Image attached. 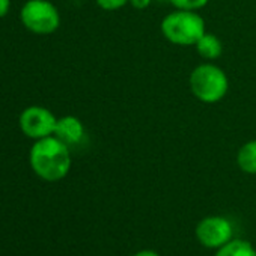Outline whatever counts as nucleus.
<instances>
[{
    "label": "nucleus",
    "mask_w": 256,
    "mask_h": 256,
    "mask_svg": "<svg viewBox=\"0 0 256 256\" xmlns=\"http://www.w3.org/2000/svg\"><path fill=\"white\" fill-rule=\"evenodd\" d=\"M196 238L206 248H220L234 236V228L226 217L208 216L196 226Z\"/></svg>",
    "instance_id": "423d86ee"
},
{
    "label": "nucleus",
    "mask_w": 256,
    "mask_h": 256,
    "mask_svg": "<svg viewBox=\"0 0 256 256\" xmlns=\"http://www.w3.org/2000/svg\"><path fill=\"white\" fill-rule=\"evenodd\" d=\"M214 256H256V248L246 240L232 238L229 242L217 248Z\"/></svg>",
    "instance_id": "9d476101"
},
{
    "label": "nucleus",
    "mask_w": 256,
    "mask_h": 256,
    "mask_svg": "<svg viewBox=\"0 0 256 256\" xmlns=\"http://www.w3.org/2000/svg\"><path fill=\"white\" fill-rule=\"evenodd\" d=\"M58 118L42 106L26 107L18 119L20 130L29 139L40 140L54 134Z\"/></svg>",
    "instance_id": "39448f33"
},
{
    "label": "nucleus",
    "mask_w": 256,
    "mask_h": 256,
    "mask_svg": "<svg viewBox=\"0 0 256 256\" xmlns=\"http://www.w3.org/2000/svg\"><path fill=\"white\" fill-rule=\"evenodd\" d=\"M194 47H196L198 54L205 60H216L223 53L222 41L218 40V36H216L214 34H210V32H205L202 35V38L196 42Z\"/></svg>",
    "instance_id": "6e6552de"
},
{
    "label": "nucleus",
    "mask_w": 256,
    "mask_h": 256,
    "mask_svg": "<svg viewBox=\"0 0 256 256\" xmlns=\"http://www.w3.org/2000/svg\"><path fill=\"white\" fill-rule=\"evenodd\" d=\"M20 20L35 35H50L60 26V14L50 0H28L22 8Z\"/></svg>",
    "instance_id": "20e7f679"
},
{
    "label": "nucleus",
    "mask_w": 256,
    "mask_h": 256,
    "mask_svg": "<svg viewBox=\"0 0 256 256\" xmlns=\"http://www.w3.org/2000/svg\"><path fill=\"white\" fill-rule=\"evenodd\" d=\"M166 2H169V0H166Z\"/></svg>",
    "instance_id": "dca6fc26"
},
{
    "label": "nucleus",
    "mask_w": 256,
    "mask_h": 256,
    "mask_svg": "<svg viewBox=\"0 0 256 256\" xmlns=\"http://www.w3.org/2000/svg\"><path fill=\"white\" fill-rule=\"evenodd\" d=\"M152 2H154V0H130V2H128V5H132L134 10L142 11V10L150 8Z\"/></svg>",
    "instance_id": "ddd939ff"
},
{
    "label": "nucleus",
    "mask_w": 256,
    "mask_h": 256,
    "mask_svg": "<svg viewBox=\"0 0 256 256\" xmlns=\"http://www.w3.org/2000/svg\"><path fill=\"white\" fill-rule=\"evenodd\" d=\"M188 86L194 98L205 104H216L226 96L229 78L218 65L205 62L190 72Z\"/></svg>",
    "instance_id": "7ed1b4c3"
},
{
    "label": "nucleus",
    "mask_w": 256,
    "mask_h": 256,
    "mask_svg": "<svg viewBox=\"0 0 256 256\" xmlns=\"http://www.w3.org/2000/svg\"><path fill=\"white\" fill-rule=\"evenodd\" d=\"M11 10V0H0V18H4Z\"/></svg>",
    "instance_id": "4468645a"
},
{
    "label": "nucleus",
    "mask_w": 256,
    "mask_h": 256,
    "mask_svg": "<svg viewBox=\"0 0 256 256\" xmlns=\"http://www.w3.org/2000/svg\"><path fill=\"white\" fill-rule=\"evenodd\" d=\"M130 0H95V4L104 11H116L128 5Z\"/></svg>",
    "instance_id": "f8f14e48"
},
{
    "label": "nucleus",
    "mask_w": 256,
    "mask_h": 256,
    "mask_svg": "<svg viewBox=\"0 0 256 256\" xmlns=\"http://www.w3.org/2000/svg\"><path fill=\"white\" fill-rule=\"evenodd\" d=\"M163 36L175 46L190 47L206 32L205 20L198 14V11L175 10L162 20Z\"/></svg>",
    "instance_id": "f03ea898"
},
{
    "label": "nucleus",
    "mask_w": 256,
    "mask_h": 256,
    "mask_svg": "<svg viewBox=\"0 0 256 256\" xmlns=\"http://www.w3.org/2000/svg\"><path fill=\"white\" fill-rule=\"evenodd\" d=\"M54 136L68 146L78 145L84 139V125L77 116H62L56 122Z\"/></svg>",
    "instance_id": "0eeeda50"
},
{
    "label": "nucleus",
    "mask_w": 256,
    "mask_h": 256,
    "mask_svg": "<svg viewBox=\"0 0 256 256\" xmlns=\"http://www.w3.org/2000/svg\"><path fill=\"white\" fill-rule=\"evenodd\" d=\"M32 170L44 181L56 182L64 180L71 169V151L54 134L35 140L29 152Z\"/></svg>",
    "instance_id": "f257e3e1"
},
{
    "label": "nucleus",
    "mask_w": 256,
    "mask_h": 256,
    "mask_svg": "<svg viewBox=\"0 0 256 256\" xmlns=\"http://www.w3.org/2000/svg\"><path fill=\"white\" fill-rule=\"evenodd\" d=\"M175 6V10H186V11H199L208 5L210 0H169Z\"/></svg>",
    "instance_id": "9b49d317"
},
{
    "label": "nucleus",
    "mask_w": 256,
    "mask_h": 256,
    "mask_svg": "<svg viewBox=\"0 0 256 256\" xmlns=\"http://www.w3.org/2000/svg\"><path fill=\"white\" fill-rule=\"evenodd\" d=\"M133 256H160L157 252H154V250H148V248H145V250H139L138 253H134Z\"/></svg>",
    "instance_id": "2eb2a0df"
},
{
    "label": "nucleus",
    "mask_w": 256,
    "mask_h": 256,
    "mask_svg": "<svg viewBox=\"0 0 256 256\" xmlns=\"http://www.w3.org/2000/svg\"><path fill=\"white\" fill-rule=\"evenodd\" d=\"M238 168L248 175H256V139L244 144L236 154Z\"/></svg>",
    "instance_id": "1a4fd4ad"
}]
</instances>
